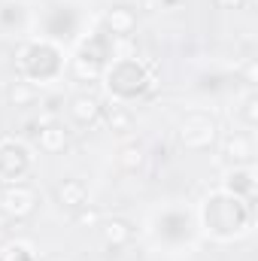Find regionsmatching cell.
<instances>
[{
  "instance_id": "6da1fadb",
  "label": "cell",
  "mask_w": 258,
  "mask_h": 261,
  "mask_svg": "<svg viewBox=\"0 0 258 261\" xmlns=\"http://www.w3.org/2000/svg\"><path fill=\"white\" fill-rule=\"evenodd\" d=\"M179 140L186 149H210L216 143V122L203 113H192L179 125Z\"/></svg>"
},
{
  "instance_id": "7a4b0ae2",
  "label": "cell",
  "mask_w": 258,
  "mask_h": 261,
  "mask_svg": "<svg viewBox=\"0 0 258 261\" xmlns=\"http://www.w3.org/2000/svg\"><path fill=\"white\" fill-rule=\"evenodd\" d=\"M131 82H137V88H143V91L152 88V76H146L143 67L137 64V61H119V64L110 70V88H113L116 94H122V97H134L137 91H134Z\"/></svg>"
},
{
  "instance_id": "3957f363",
  "label": "cell",
  "mask_w": 258,
  "mask_h": 261,
  "mask_svg": "<svg viewBox=\"0 0 258 261\" xmlns=\"http://www.w3.org/2000/svg\"><path fill=\"white\" fill-rule=\"evenodd\" d=\"M37 206V192L24 182H15V186H6L0 192V210L6 216H15V219H28Z\"/></svg>"
},
{
  "instance_id": "277c9868",
  "label": "cell",
  "mask_w": 258,
  "mask_h": 261,
  "mask_svg": "<svg viewBox=\"0 0 258 261\" xmlns=\"http://www.w3.org/2000/svg\"><path fill=\"white\" fill-rule=\"evenodd\" d=\"M31 167V155L21 143H3L0 146V176H9V179H21Z\"/></svg>"
},
{
  "instance_id": "5b68a950",
  "label": "cell",
  "mask_w": 258,
  "mask_h": 261,
  "mask_svg": "<svg viewBox=\"0 0 258 261\" xmlns=\"http://www.w3.org/2000/svg\"><path fill=\"white\" fill-rule=\"evenodd\" d=\"M97 231H100V237H104V243H107L110 249H122V246H128L131 240H134V228H131V222L119 219V216H113V219H100Z\"/></svg>"
},
{
  "instance_id": "8992f818",
  "label": "cell",
  "mask_w": 258,
  "mask_h": 261,
  "mask_svg": "<svg viewBox=\"0 0 258 261\" xmlns=\"http://www.w3.org/2000/svg\"><path fill=\"white\" fill-rule=\"evenodd\" d=\"M55 200H58V206L76 213V210H82V206L88 203V189H85V182H79V179H64V182L55 186Z\"/></svg>"
},
{
  "instance_id": "52a82bcc",
  "label": "cell",
  "mask_w": 258,
  "mask_h": 261,
  "mask_svg": "<svg viewBox=\"0 0 258 261\" xmlns=\"http://www.w3.org/2000/svg\"><path fill=\"white\" fill-rule=\"evenodd\" d=\"M70 116H73V122H79V125H97V122L104 119V107H100V100L91 97V94H76V97L70 100Z\"/></svg>"
},
{
  "instance_id": "ba28073f",
  "label": "cell",
  "mask_w": 258,
  "mask_h": 261,
  "mask_svg": "<svg viewBox=\"0 0 258 261\" xmlns=\"http://www.w3.org/2000/svg\"><path fill=\"white\" fill-rule=\"evenodd\" d=\"M104 21H107L110 34H116V37H128V34H134V28H137V15H134L131 6H113Z\"/></svg>"
},
{
  "instance_id": "9c48e42d",
  "label": "cell",
  "mask_w": 258,
  "mask_h": 261,
  "mask_svg": "<svg viewBox=\"0 0 258 261\" xmlns=\"http://www.w3.org/2000/svg\"><path fill=\"white\" fill-rule=\"evenodd\" d=\"M225 155H228V161H234V164H252L255 149H252L249 134H234V137H228V140H225Z\"/></svg>"
},
{
  "instance_id": "30bf717a",
  "label": "cell",
  "mask_w": 258,
  "mask_h": 261,
  "mask_svg": "<svg viewBox=\"0 0 258 261\" xmlns=\"http://www.w3.org/2000/svg\"><path fill=\"white\" fill-rule=\"evenodd\" d=\"M40 149L43 152H49V155H55V152H64L67 146V130L61 125H46V128H40Z\"/></svg>"
},
{
  "instance_id": "8fae6325",
  "label": "cell",
  "mask_w": 258,
  "mask_h": 261,
  "mask_svg": "<svg viewBox=\"0 0 258 261\" xmlns=\"http://www.w3.org/2000/svg\"><path fill=\"white\" fill-rule=\"evenodd\" d=\"M37 88L31 85V82H24V79H18V82H12L9 85V103L12 107H18V110H24V107H31V103H37Z\"/></svg>"
},
{
  "instance_id": "7c38bea8",
  "label": "cell",
  "mask_w": 258,
  "mask_h": 261,
  "mask_svg": "<svg viewBox=\"0 0 258 261\" xmlns=\"http://www.w3.org/2000/svg\"><path fill=\"white\" fill-rule=\"evenodd\" d=\"M107 125L116 130V134H125V130H131V125H134V113H131L128 107H122V103H113V107L107 110Z\"/></svg>"
},
{
  "instance_id": "4fadbf2b",
  "label": "cell",
  "mask_w": 258,
  "mask_h": 261,
  "mask_svg": "<svg viewBox=\"0 0 258 261\" xmlns=\"http://www.w3.org/2000/svg\"><path fill=\"white\" fill-rule=\"evenodd\" d=\"M143 161H146V149H143L140 143H128V146L119 149V164H122L125 170H140Z\"/></svg>"
},
{
  "instance_id": "5bb4252c",
  "label": "cell",
  "mask_w": 258,
  "mask_h": 261,
  "mask_svg": "<svg viewBox=\"0 0 258 261\" xmlns=\"http://www.w3.org/2000/svg\"><path fill=\"white\" fill-rule=\"evenodd\" d=\"M100 219H104L100 210H94V206H88V203H85L82 210H76V225H79V228H97Z\"/></svg>"
},
{
  "instance_id": "9a60e30c",
  "label": "cell",
  "mask_w": 258,
  "mask_h": 261,
  "mask_svg": "<svg viewBox=\"0 0 258 261\" xmlns=\"http://www.w3.org/2000/svg\"><path fill=\"white\" fill-rule=\"evenodd\" d=\"M255 103H258L255 94H246V100L240 103V116H243V122H246L249 128H252V125L258 122V110H255Z\"/></svg>"
},
{
  "instance_id": "2e32d148",
  "label": "cell",
  "mask_w": 258,
  "mask_h": 261,
  "mask_svg": "<svg viewBox=\"0 0 258 261\" xmlns=\"http://www.w3.org/2000/svg\"><path fill=\"white\" fill-rule=\"evenodd\" d=\"M216 3H219L222 9H240V6H243L246 0H216Z\"/></svg>"
}]
</instances>
